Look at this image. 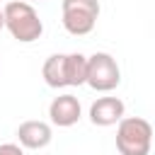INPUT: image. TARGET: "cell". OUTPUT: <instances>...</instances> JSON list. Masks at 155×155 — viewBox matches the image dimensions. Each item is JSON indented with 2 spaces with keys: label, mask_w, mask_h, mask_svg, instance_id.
I'll return each instance as SVG.
<instances>
[{
  "label": "cell",
  "mask_w": 155,
  "mask_h": 155,
  "mask_svg": "<svg viewBox=\"0 0 155 155\" xmlns=\"http://www.w3.org/2000/svg\"><path fill=\"white\" fill-rule=\"evenodd\" d=\"M153 126L143 116H124L116 124V150L121 155H150Z\"/></svg>",
  "instance_id": "obj_2"
},
{
  "label": "cell",
  "mask_w": 155,
  "mask_h": 155,
  "mask_svg": "<svg viewBox=\"0 0 155 155\" xmlns=\"http://www.w3.org/2000/svg\"><path fill=\"white\" fill-rule=\"evenodd\" d=\"M2 17H5V29L19 44H31L44 34V22H41L39 12L24 0L7 2L2 7Z\"/></svg>",
  "instance_id": "obj_1"
},
{
  "label": "cell",
  "mask_w": 155,
  "mask_h": 155,
  "mask_svg": "<svg viewBox=\"0 0 155 155\" xmlns=\"http://www.w3.org/2000/svg\"><path fill=\"white\" fill-rule=\"evenodd\" d=\"M0 155H24V148L19 143H2L0 145Z\"/></svg>",
  "instance_id": "obj_10"
},
{
  "label": "cell",
  "mask_w": 155,
  "mask_h": 155,
  "mask_svg": "<svg viewBox=\"0 0 155 155\" xmlns=\"http://www.w3.org/2000/svg\"><path fill=\"white\" fill-rule=\"evenodd\" d=\"M97 19H99V0H63L61 2L63 29L73 36L90 34Z\"/></svg>",
  "instance_id": "obj_3"
},
{
  "label": "cell",
  "mask_w": 155,
  "mask_h": 155,
  "mask_svg": "<svg viewBox=\"0 0 155 155\" xmlns=\"http://www.w3.org/2000/svg\"><path fill=\"white\" fill-rule=\"evenodd\" d=\"M5 29V17H2V10H0V31Z\"/></svg>",
  "instance_id": "obj_11"
},
{
  "label": "cell",
  "mask_w": 155,
  "mask_h": 155,
  "mask_svg": "<svg viewBox=\"0 0 155 155\" xmlns=\"http://www.w3.org/2000/svg\"><path fill=\"white\" fill-rule=\"evenodd\" d=\"M39 2H41V0H39Z\"/></svg>",
  "instance_id": "obj_12"
},
{
  "label": "cell",
  "mask_w": 155,
  "mask_h": 155,
  "mask_svg": "<svg viewBox=\"0 0 155 155\" xmlns=\"http://www.w3.org/2000/svg\"><path fill=\"white\" fill-rule=\"evenodd\" d=\"M124 114H126V107L119 97H97L90 107V121L102 128L119 124L124 119Z\"/></svg>",
  "instance_id": "obj_7"
},
{
  "label": "cell",
  "mask_w": 155,
  "mask_h": 155,
  "mask_svg": "<svg viewBox=\"0 0 155 155\" xmlns=\"http://www.w3.org/2000/svg\"><path fill=\"white\" fill-rule=\"evenodd\" d=\"M87 78V56L82 53H65V85L80 87Z\"/></svg>",
  "instance_id": "obj_9"
},
{
  "label": "cell",
  "mask_w": 155,
  "mask_h": 155,
  "mask_svg": "<svg viewBox=\"0 0 155 155\" xmlns=\"http://www.w3.org/2000/svg\"><path fill=\"white\" fill-rule=\"evenodd\" d=\"M121 82V68L116 58L107 51H97L87 56V78L85 85H90L94 92H111Z\"/></svg>",
  "instance_id": "obj_4"
},
{
  "label": "cell",
  "mask_w": 155,
  "mask_h": 155,
  "mask_svg": "<svg viewBox=\"0 0 155 155\" xmlns=\"http://www.w3.org/2000/svg\"><path fill=\"white\" fill-rule=\"evenodd\" d=\"M41 75H44V82L53 90H61V87H68L65 85V53H53L44 61V68H41Z\"/></svg>",
  "instance_id": "obj_8"
},
{
  "label": "cell",
  "mask_w": 155,
  "mask_h": 155,
  "mask_svg": "<svg viewBox=\"0 0 155 155\" xmlns=\"http://www.w3.org/2000/svg\"><path fill=\"white\" fill-rule=\"evenodd\" d=\"M17 140L27 150H41L53 140V128L46 121L31 119V121H24L17 126Z\"/></svg>",
  "instance_id": "obj_6"
},
{
  "label": "cell",
  "mask_w": 155,
  "mask_h": 155,
  "mask_svg": "<svg viewBox=\"0 0 155 155\" xmlns=\"http://www.w3.org/2000/svg\"><path fill=\"white\" fill-rule=\"evenodd\" d=\"M82 116V107H80V99L70 92L65 94H58L53 97V102L48 104V119L53 126H61V128H68V126H75Z\"/></svg>",
  "instance_id": "obj_5"
}]
</instances>
